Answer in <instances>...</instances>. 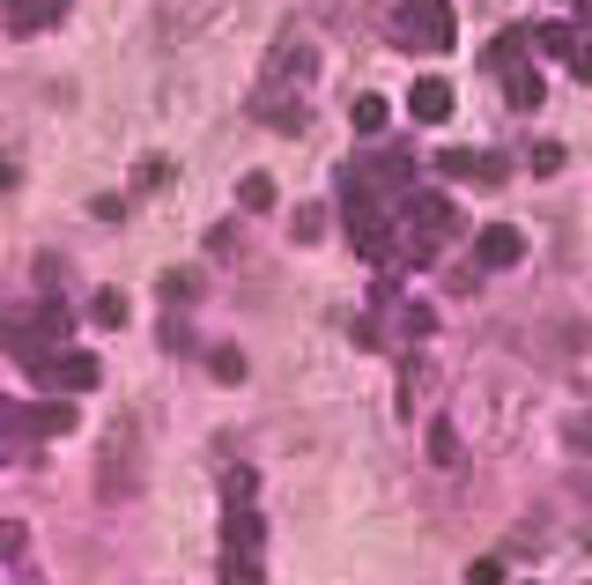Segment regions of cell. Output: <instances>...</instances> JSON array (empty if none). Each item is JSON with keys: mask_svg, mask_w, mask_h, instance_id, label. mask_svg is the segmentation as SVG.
Here are the masks:
<instances>
[{"mask_svg": "<svg viewBox=\"0 0 592 585\" xmlns=\"http://www.w3.org/2000/svg\"><path fill=\"white\" fill-rule=\"evenodd\" d=\"M67 8L75 0H8V30L15 38H44L52 23H67Z\"/></svg>", "mask_w": 592, "mask_h": 585, "instance_id": "cell-9", "label": "cell"}, {"mask_svg": "<svg viewBox=\"0 0 592 585\" xmlns=\"http://www.w3.org/2000/svg\"><path fill=\"white\" fill-rule=\"evenodd\" d=\"M408 119H415V126H445V119H452V82L423 75V82L408 89Z\"/></svg>", "mask_w": 592, "mask_h": 585, "instance_id": "cell-10", "label": "cell"}, {"mask_svg": "<svg viewBox=\"0 0 592 585\" xmlns=\"http://www.w3.org/2000/svg\"><path fill=\"white\" fill-rule=\"evenodd\" d=\"M96 489L112 504L141 497V437H133V422H112L104 430V453H96Z\"/></svg>", "mask_w": 592, "mask_h": 585, "instance_id": "cell-4", "label": "cell"}, {"mask_svg": "<svg viewBox=\"0 0 592 585\" xmlns=\"http://www.w3.org/2000/svg\"><path fill=\"white\" fill-rule=\"evenodd\" d=\"M30 378H38V385H60V393H96L104 364H96L89 348H52V356H44V364H38Z\"/></svg>", "mask_w": 592, "mask_h": 585, "instance_id": "cell-6", "label": "cell"}, {"mask_svg": "<svg viewBox=\"0 0 592 585\" xmlns=\"http://www.w3.org/2000/svg\"><path fill=\"white\" fill-rule=\"evenodd\" d=\"M201 356H208L215 385H245V348H237V341H215V348H201Z\"/></svg>", "mask_w": 592, "mask_h": 585, "instance_id": "cell-12", "label": "cell"}, {"mask_svg": "<svg viewBox=\"0 0 592 585\" xmlns=\"http://www.w3.org/2000/svg\"><path fill=\"white\" fill-rule=\"evenodd\" d=\"M466 585H504V563H497V556H481V563H466Z\"/></svg>", "mask_w": 592, "mask_h": 585, "instance_id": "cell-27", "label": "cell"}, {"mask_svg": "<svg viewBox=\"0 0 592 585\" xmlns=\"http://www.w3.org/2000/svg\"><path fill=\"white\" fill-rule=\"evenodd\" d=\"M466 460V445H460V430H452V422L437 416L429 422V467H460Z\"/></svg>", "mask_w": 592, "mask_h": 585, "instance_id": "cell-13", "label": "cell"}, {"mask_svg": "<svg viewBox=\"0 0 592 585\" xmlns=\"http://www.w3.org/2000/svg\"><path fill=\"white\" fill-rule=\"evenodd\" d=\"M578 30H592V0H578Z\"/></svg>", "mask_w": 592, "mask_h": 585, "instance_id": "cell-31", "label": "cell"}, {"mask_svg": "<svg viewBox=\"0 0 592 585\" xmlns=\"http://www.w3.org/2000/svg\"><path fill=\"white\" fill-rule=\"evenodd\" d=\"M67 334H75V319H67V304H52V296H38V304H8V311H0L8 356L30 364V371H38L52 348H67Z\"/></svg>", "mask_w": 592, "mask_h": 585, "instance_id": "cell-1", "label": "cell"}, {"mask_svg": "<svg viewBox=\"0 0 592 585\" xmlns=\"http://www.w3.org/2000/svg\"><path fill=\"white\" fill-rule=\"evenodd\" d=\"M30 548V526H15V519H0V556H23Z\"/></svg>", "mask_w": 592, "mask_h": 585, "instance_id": "cell-25", "label": "cell"}, {"mask_svg": "<svg viewBox=\"0 0 592 585\" xmlns=\"http://www.w3.org/2000/svg\"><path fill=\"white\" fill-rule=\"evenodd\" d=\"M222 585H267V563L259 556H222Z\"/></svg>", "mask_w": 592, "mask_h": 585, "instance_id": "cell-20", "label": "cell"}, {"mask_svg": "<svg viewBox=\"0 0 592 585\" xmlns=\"http://www.w3.org/2000/svg\"><path fill=\"white\" fill-rule=\"evenodd\" d=\"M340 215H348V245L363 252L371 267H392V259H400V230H392V215H385V193L363 186V170H348Z\"/></svg>", "mask_w": 592, "mask_h": 585, "instance_id": "cell-2", "label": "cell"}, {"mask_svg": "<svg viewBox=\"0 0 592 585\" xmlns=\"http://www.w3.org/2000/svg\"><path fill=\"white\" fill-rule=\"evenodd\" d=\"M15 430H30V416H23L15 400H0V453H8V437H15Z\"/></svg>", "mask_w": 592, "mask_h": 585, "instance_id": "cell-26", "label": "cell"}, {"mask_svg": "<svg viewBox=\"0 0 592 585\" xmlns=\"http://www.w3.org/2000/svg\"><path fill=\"white\" fill-rule=\"evenodd\" d=\"M504 97L518 104V112H533V104L549 97V82H541V67H533V60H518V67H504Z\"/></svg>", "mask_w": 592, "mask_h": 585, "instance_id": "cell-11", "label": "cell"}, {"mask_svg": "<svg viewBox=\"0 0 592 585\" xmlns=\"http://www.w3.org/2000/svg\"><path fill=\"white\" fill-rule=\"evenodd\" d=\"M8 186H15V170H8V164H0V193H8Z\"/></svg>", "mask_w": 592, "mask_h": 585, "instance_id": "cell-32", "label": "cell"}, {"mask_svg": "<svg viewBox=\"0 0 592 585\" xmlns=\"http://www.w3.org/2000/svg\"><path fill=\"white\" fill-rule=\"evenodd\" d=\"M253 489H259L253 467H230V474H222V504H253Z\"/></svg>", "mask_w": 592, "mask_h": 585, "instance_id": "cell-22", "label": "cell"}, {"mask_svg": "<svg viewBox=\"0 0 592 585\" xmlns=\"http://www.w3.org/2000/svg\"><path fill=\"white\" fill-rule=\"evenodd\" d=\"M585 38V30H578V23H541V30H533V44H541V52H555V60H570V44Z\"/></svg>", "mask_w": 592, "mask_h": 585, "instance_id": "cell-16", "label": "cell"}, {"mask_svg": "<svg viewBox=\"0 0 592 585\" xmlns=\"http://www.w3.org/2000/svg\"><path fill=\"white\" fill-rule=\"evenodd\" d=\"M570 75H578V82H592V44H585V38L570 44Z\"/></svg>", "mask_w": 592, "mask_h": 585, "instance_id": "cell-30", "label": "cell"}, {"mask_svg": "<svg viewBox=\"0 0 592 585\" xmlns=\"http://www.w3.org/2000/svg\"><path fill=\"white\" fill-rule=\"evenodd\" d=\"M253 119H267L274 133H304V82H289V75H267V89H253Z\"/></svg>", "mask_w": 592, "mask_h": 585, "instance_id": "cell-5", "label": "cell"}, {"mask_svg": "<svg viewBox=\"0 0 592 585\" xmlns=\"http://www.w3.org/2000/svg\"><path fill=\"white\" fill-rule=\"evenodd\" d=\"M222 548H230V556H259V548H267V511H259V504H230V511H222Z\"/></svg>", "mask_w": 592, "mask_h": 585, "instance_id": "cell-8", "label": "cell"}, {"mask_svg": "<svg viewBox=\"0 0 592 585\" xmlns=\"http://www.w3.org/2000/svg\"><path fill=\"white\" fill-rule=\"evenodd\" d=\"M533 170H541V178H555V170H563V149H555V141H541V149H533Z\"/></svg>", "mask_w": 592, "mask_h": 585, "instance_id": "cell-29", "label": "cell"}, {"mask_svg": "<svg viewBox=\"0 0 592 585\" xmlns=\"http://www.w3.org/2000/svg\"><path fill=\"white\" fill-rule=\"evenodd\" d=\"M474 259L497 267V275L518 267V259H526V230H518V222H481V230H474Z\"/></svg>", "mask_w": 592, "mask_h": 585, "instance_id": "cell-7", "label": "cell"}, {"mask_svg": "<svg viewBox=\"0 0 592 585\" xmlns=\"http://www.w3.org/2000/svg\"><path fill=\"white\" fill-rule=\"evenodd\" d=\"M193 290H201V275H164V296H170V304H185Z\"/></svg>", "mask_w": 592, "mask_h": 585, "instance_id": "cell-28", "label": "cell"}, {"mask_svg": "<svg viewBox=\"0 0 592 585\" xmlns=\"http://www.w3.org/2000/svg\"><path fill=\"white\" fill-rule=\"evenodd\" d=\"M526 52H533V30H526V23H518V30H504V38L489 44V67H497V75H504V67H518V60H526Z\"/></svg>", "mask_w": 592, "mask_h": 585, "instance_id": "cell-15", "label": "cell"}, {"mask_svg": "<svg viewBox=\"0 0 592 585\" xmlns=\"http://www.w3.org/2000/svg\"><path fill=\"white\" fill-rule=\"evenodd\" d=\"M385 119H392L385 97H356V104H348V126H356V133H385Z\"/></svg>", "mask_w": 592, "mask_h": 585, "instance_id": "cell-17", "label": "cell"}, {"mask_svg": "<svg viewBox=\"0 0 592 585\" xmlns=\"http://www.w3.org/2000/svg\"><path fill=\"white\" fill-rule=\"evenodd\" d=\"M296 245H311V238H326V208H296Z\"/></svg>", "mask_w": 592, "mask_h": 585, "instance_id": "cell-23", "label": "cell"}, {"mask_svg": "<svg viewBox=\"0 0 592 585\" xmlns=\"http://www.w3.org/2000/svg\"><path fill=\"white\" fill-rule=\"evenodd\" d=\"M400 327H408V341H423L429 327H437V311H429V304H408V311H400Z\"/></svg>", "mask_w": 592, "mask_h": 585, "instance_id": "cell-24", "label": "cell"}, {"mask_svg": "<svg viewBox=\"0 0 592 585\" xmlns=\"http://www.w3.org/2000/svg\"><path fill=\"white\" fill-rule=\"evenodd\" d=\"M274 201H282V193H274V178H267V170H253V178H237V208H245V215H267Z\"/></svg>", "mask_w": 592, "mask_h": 585, "instance_id": "cell-14", "label": "cell"}, {"mask_svg": "<svg viewBox=\"0 0 592 585\" xmlns=\"http://www.w3.org/2000/svg\"><path fill=\"white\" fill-rule=\"evenodd\" d=\"M30 430H44V437H75V408H67V400H52V408L30 416Z\"/></svg>", "mask_w": 592, "mask_h": 585, "instance_id": "cell-19", "label": "cell"}, {"mask_svg": "<svg viewBox=\"0 0 592 585\" xmlns=\"http://www.w3.org/2000/svg\"><path fill=\"white\" fill-rule=\"evenodd\" d=\"M460 23H452V0H400L392 8V44L400 52H452Z\"/></svg>", "mask_w": 592, "mask_h": 585, "instance_id": "cell-3", "label": "cell"}, {"mask_svg": "<svg viewBox=\"0 0 592 585\" xmlns=\"http://www.w3.org/2000/svg\"><path fill=\"white\" fill-rule=\"evenodd\" d=\"M437 170L445 178H481V156L474 149H437Z\"/></svg>", "mask_w": 592, "mask_h": 585, "instance_id": "cell-21", "label": "cell"}, {"mask_svg": "<svg viewBox=\"0 0 592 585\" xmlns=\"http://www.w3.org/2000/svg\"><path fill=\"white\" fill-rule=\"evenodd\" d=\"M89 311H96V327H127L133 304H127V290H96V296H89Z\"/></svg>", "mask_w": 592, "mask_h": 585, "instance_id": "cell-18", "label": "cell"}]
</instances>
